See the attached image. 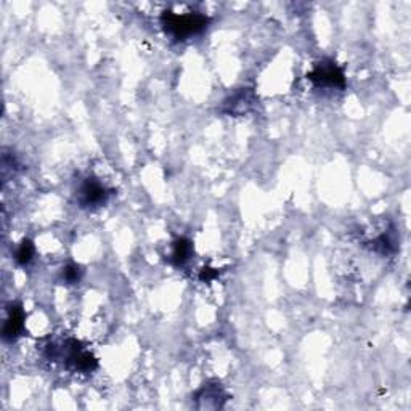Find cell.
<instances>
[{"label": "cell", "mask_w": 411, "mask_h": 411, "mask_svg": "<svg viewBox=\"0 0 411 411\" xmlns=\"http://www.w3.org/2000/svg\"><path fill=\"white\" fill-rule=\"evenodd\" d=\"M47 358L63 360V363L71 371L92 373L98 366L97 358L81 345L76 339H68L63 344H49L45 347Z\"/></svg>", "instance_id": "6da1fadb"}, {"label": "cell", "mask_w": 411, "mask_h": 411, "mask_svg": "<svg viewBox=\"0 0 411 411\" xmlns=\"http://www.w3.org/2000/svg\"><path fill=\"white\" fill-rule=\"evenodd\" d=\"M209 23H211L209 16L198 12H164V15L161 16V25L164 27L166 34L174 40H186L201 34L204 29H208Z\"/></svg>", "instance_id": "7a4b0ae2"}, {"label": "cell", "mask_w": 411, "mask_h": 411, "mask_svg": "<svg viewBox=\"0 0 411 411\" xmlns=\"http://www.w3.org/2000/svg\"><path fill=\"white\" fill-rule=\"evenodd\" d=\"M113 191L106 188L95 177H87L77 186L76 201L82 209H97L110 201Z\"/></svg>", "instance_id": "3957f363"}, {"label": "cell", "mask_w": 411, "mask_h": 411, "mask_svg": "<svg viewBox=\"0 0 411 411\" xmlns=\"http://www.w3.org/2000/svg\"><path fill=\"white\" fill-rule=\"evenodd\" d=\"M308 79L316 86L344 88L345 87V74L338 64L331 60L321 62L314 68V71L308 74Z\"/></svg>", "instance_id": "277c9868"}, {"label": "cell", "mask_w": 411, "mask_h": 411, "mask_svg": "<svg viewBox=\"0 0 411 411\" xmlns=\"http://www.w3.org/2000/svg\"><path fill=\"white\" fill-rule=\"evenodd\" d=\"M25 321H26V314L23 310V307L20 303H12L8 307V314L7 319L3 321V328H2V336L3 339L8 340V342H13L16 340L25 331Z\"/></svg>", "instance_id": "5b68a950"}, {"label": "cell", "mask_w": 411, "mask_h": 411, "mask_svg": "<svg viewBox=\"0 0 411 411\" xmlns=\"http://www.w3.org/2000/svg\"><path fill=\"white\" fill-rule=\"evenodd\" d=\"M196 400L199 408H221L227 400V394L221 384H208L196 394Z\"/></svg>", "instance_id": "8992f818"}, {"label": "cell", "mask_w": 411, "mask_h": 411, "mask_svg": "<svg viewBox=\"0 0 411 411\" xmlns=\"http://www.w3.org/2000/svg\"><path fill=\"white\" fill-rule=\"evenodd\" d=\"M254 95L249 90H241L225 101V113L228 114H246L254 105Z\"/></svg>", "instance_id": "52a82bcc"}, {"label": "cell", "mask_w": 411, "mask_h": 411, "mask_svg": "<svg viewBox=\"0 0 411 411\" xmlns=\"http://www.w3.org/2000/svg\"><path fill=\"white\" fill-rule=\"evenodd\" d=\"M191 254H193V245H191V241L186 240V238H179V240L172 242L169 260L175 267H184L190 260Z\"/></svg>", "instance_id": "ba28073f"}, {"label": "cell", "mask_w": 411, "mask_h": 411, "mask_svg": "<svg viewBox=\"0 0 411 411\" xmlns=\"http://www.w3.org/2000/svg\"><path fill=\"white\" fill-rule=\"evenodd\" d=\"M34 254H36V247H34V245H32V241L23 240L20 245H18L16 251H15L16 264H20V265L31 264V260L34 259Z\"/></svg>", "instance_id": "9c48e42d"}, {"label": "cell", "mask_w": 411, "mask_h": 411, "mask_svg": "<svg viewBox=\"0 0 411 411\" xmlns=\"http://www.w3.org/2000/svg\"><path fill=\"white\" fill-rule=\"evenodd\" d=\"M84 277V269L77 264H68L62 270V279L66 284H77Z\"/></svg>", "instance_id": "30bf717a"}, {"label": "cell", "mask_w": 411, "mask_h": 411, "mask_svg": "<svg viewBox=\"0 0 411 411\" xmlns=\"http://www.w3.org/2000/svg\"><path fill=\"white\" fill-rule=\"evenodd\" d=\"M217 272L214 269H204L203 272H201V282H204V283H209V282H212L214 278L217 277Z\"/></svg>", "instance_id": "8fae6325"}]
</instances>
